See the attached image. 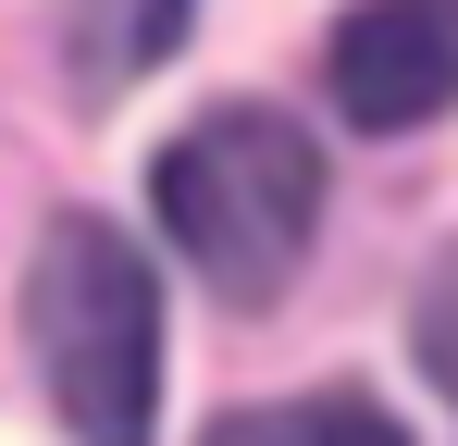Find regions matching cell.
<instances>
[{
    "instance_id": "cell-2",
    "label": "cell",
    "mask_w": 458,
    "mask_h": 446,
    "mask_svg": "<svg viewBox=\"0 0 458 446\" xmlns=\"http://www.w3.org/2000/svg\"><path fill=\"white\" fill-rule=\"evenodd\" d=\"M25 347L75 446H149L161 422V286L149 248L99 211H63L25 261Z\"/></svg>"
},
{
    "instance_id": "cell-4",
    "label": "cell",
    "mask_w": 458,
    "mask_h": 446,
    "mask_svg": "<svg viewBox=\"0 0 458 446\" xmlns=\"http://www.w3.org/2000/svg\"><path fill=\"white\" fill-rule=\"evenodd\" d=\"M186 13L199 0H63V63H75L87 99H124V87H149L174 63V38H186Z\"/></svg>"
},
{
    "instance_id": "cell-3",
    "label": "cell",
    "mask_w": 458,
    "mask_h": 446,
    "mask_svg": "<svg viewBox=\"0 0 458 446\" xmlns=\"http://www.w3.org/2000/svg\"><path fill=\"white\" fill-rule=\"evenodd\" d=\"M322 87L360 137H409L458 112V0H347L322 38Z\"/></svg>"
},
{
    "instance_id": "cell-6",
    "label": "cell",
    "mask_w": 458,
    "mask_h": 446,
    "mask_svg": "<svg viewBox=\"0 0 458 446\" xmlns=\"http://www.w3.org/2000/svg\"><path fill=\"white\" fill-rule=\"evenodd\" d=\"M409 347H421V372L458 397V248L434 261V286H421V310H409Z\"/></svg>"
},
{
    "instance_id": "cell-1",
    "label": "cell",
    "mask_w": 458,
    "mask_h": 446,
    "mask_svg": "<svg viewBox=\"0 0 458 446\" xmlns=\"http://www.w3.org/2000/svg\"><path fill=\"white\" fill-rule=\"evenodd\" d=\"M149 199H161V236L199 261L211 297L273 310L298 286V261H310V223H322V149H310L298 112L224 99V112H199L186 137L161 149Z\"/></svg>"
},
{
    "instance_id": "cell-5",
    "label": "cell",
    "mask_w": 458,
    "mask_h": 446,
    "mask_svg": "<svg viewBox=\"0 0 458 446\" xmlns=\"http://www.w3.org/2000/svg\"><path fill=\"white\" fill-rule=\"evenodd\" d=\"M211 446H409L360 384H322V397H273V409H235L211 422Z\"/></svg>"
}]
</instances>
